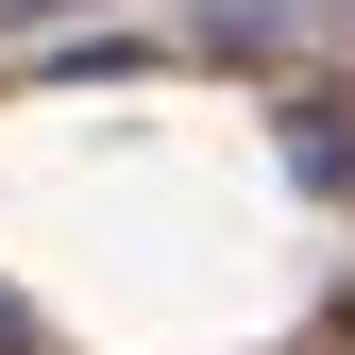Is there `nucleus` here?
I'll use <instances>...</instances> for the list:
<instances>
[{
	"label": "nucleus",
	"instance_id": "1",
	"mask_svg": "<svg viewBox=\"0 0 355 355\" xmlns=\"http://www.w3.org/2000/svg\"><path fill=\"white\" fill-rule=\"evenodd\" d=\"M288 153L322 169V187H355V119H338V102H304V119H288Z\"/></svg>",
	"mask_w": 355,
	"mask_h": 355
},
{
	"label": "nucleus",
	"instance_id": "2",
	"mask_svg": "<svg viewBox=\"0 0 355 355\" xmlns=\"http://www.w3.org/2000/svg\"><path fill=\"white\" fill-rule=\"evenodd\" d=\"M0 355H34V304H17V288H0Z\"/></svg>",
	"mask_w": 355,
	"mask_h": 355
},
{
	"label": "nucleus",
	"instance_id": "3",
	"mask_svg": "<svg viewBox=\"0 0 355 355\" xmlns=\"http://www.w3.org/2000/svg\"><path fill=\"white\" fill-rule=\"evenodd\" d=\"M0 17H68V0H0Z\"/></svg>",
	"mask_w": 355,
	"mask_h": 355
}]
</instances>
